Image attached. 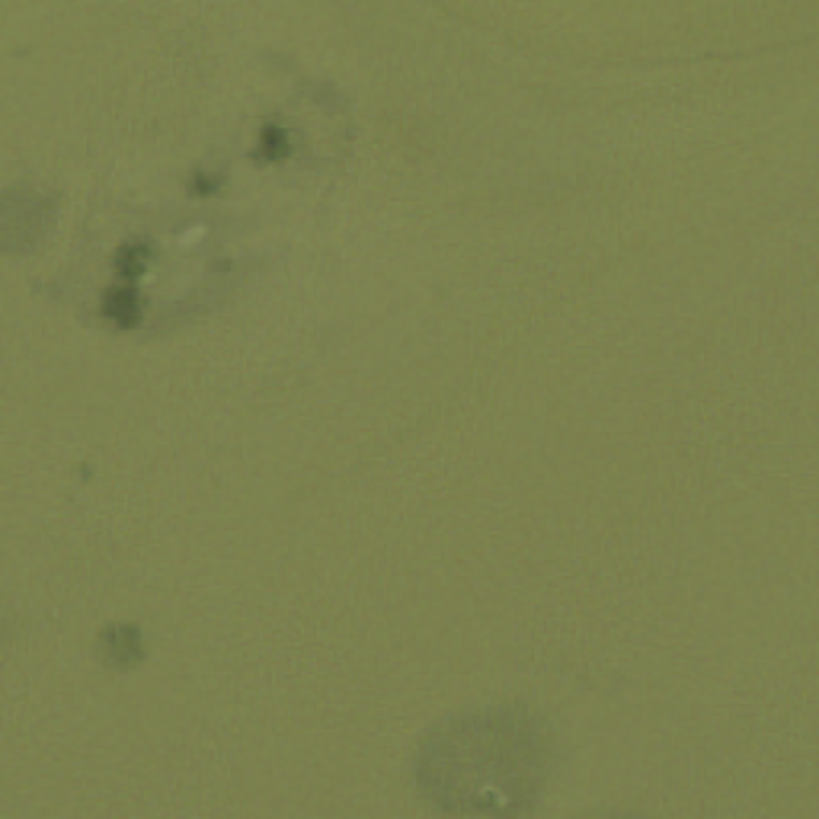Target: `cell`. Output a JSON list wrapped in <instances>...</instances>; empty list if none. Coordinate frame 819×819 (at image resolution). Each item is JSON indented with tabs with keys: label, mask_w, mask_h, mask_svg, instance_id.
Returning a JSON list of instances; mask_svg holds the SVG:
<instances>
[{
	"label": "cell",
	"mask_w": 819,
	"mask_h": 819,
	"mask_svg": "<svg viewBox=\"0 0 819 819\" xmlns=\"http://www.w3.org/2000/svg\"><path fill=\"white\" fill-rule=\"evenodd\" d=\"M557 759L554 733L518 704L452 714L417 749V788L439 813L525 817Z\"/></svg>",
	"instance_id": "6da1fadb"
},
{
	"label": "cell",
	"mask_w": 819,
	"mask_h": 819,
	"mask_svg": "<svg viewBox=\"0 0 819 819\" xmlns=\"http://www.w3.org/2000/svg\"><path fill=\"white\" fill-rule=\"evenodd\" d=\"M103 660L116 669H132L145 660V640L135 624H109L103 631Z\"/></svg>",
	"instance_id": "7a4b0ae2"
},
{
	"label": "cell",
	"mask_w": 819,
	"mask_h": 819,
	"mask_svg": "<svg viewBox=\"0 0 819 819\" xmlns=\"http://www.w3.org/2000/svg\"><path fill=\"white\" fill-rule=\"evenodd\" d=\"M288 151H292V132L285 125L266 122L263 132H260V154L270 157V160H279V157H285Z\"/></svg>",
	"instance_id": "277c9868"
},
{
	"label": "cell",
	"mask_w": 819,
	"mask_h": 819,
	"mask_svg": "<svg viewBox=\"0 0 819 819\" xmlns=\"http://www.w3.org/2000/svg\"><path fill=\"white\" fill-rule=\"evenodd\" d=\"M103 314L119 327V330H135L141 324V295L138 285H113L103 298Z\"/></svg>",
	"instance_id": "3957f363"
}]
</instances>
